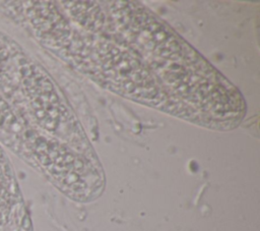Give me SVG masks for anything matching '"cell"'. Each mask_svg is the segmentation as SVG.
<instances>
[{
    "mask_svg": "<svg viewBox=\"0 0 260 231\" xmlns=\"http://www.w3.org/2000/svg\"><path fill=\"white\" fill-rule=\"evenodd\" d=\"M102 4L107 26L138 53L182 118L217 129L239 124L245 115L240 92L170 26L140 3Z\"/></svg>",
    "mask_w": 260,
    "mask_h": 231,
    "instance_id": "6da1fadb",
    "label": "cell"
},
{
    "mask_svg": "<svg viewBox=\"0 0 260 231\" xmlns=\"http://www.w3.org/2000/svg\"><path fill=\"white\" fill-rule=\"evenodd\" d=\"M0 231H31L12 165L0 143Z\"/></svg>",
    "mask_w": 260,
    "mask_h": 231,
    "instance_id": "7a4b0ae2",
    "label": "cell"
}]
</instances>
